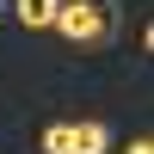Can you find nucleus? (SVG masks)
I'll return each instance as SVG.
<instances>
[{"label": "nucleus", "mask_w": 154, "mask_h": 154, "mask_svg": "<svg viewBox=\"0 0 154 154\" xmlns=\"http://www.w3.org/2000/svg\"><path fill=\"white\" fill-rule=\"evenodd\" d=\"M123 154H154V136H136V142L123 148Z\"/></svg>", "instance_id": "4"}, {"label": "nucleus", "mask_w": 154, "mask_h": 154, "mask_svg": "<svg viewBox=\"0 0 154 154\" xmlns=\"http://www.w3.org/2000/svg\"><path fill=\"white\" fill-rule=\"evenodd\" d=\"M56 6L62 0H6V12L25 25V31H49V25H56Z\"/></svg>", "instance_id": "2"}, {"label": "nucleus", "mask_w": 154, "mask_h": 154, "mask_svg": "<svg viewBox=\"0 0 154 154\" xmlns=\"http://www.w3.org/2000/svg\"><path fill=\"white\" fill-rule=\"evenodd\" d=\"M0 12H6V0H0Z\"/></svg>", "instance_id": "5"}, {"label": "nucleus", "mask_w": 154, "mask_h": 154, "mask_svg": "<svg viewBox=\"0 0 154 154\" xmlns=\"http://www.w3.org/2000/svg\"><path fill=\"white\" fill-rule=\"evenodd\" d=\"M49 31H62L68 43L99 49V43H111V31H117V6H111V0H62Z\"/></svg>", "instance_id": "1"}, {"label": "nucleus", "mask_w": 154, "mask_h": 154, "mask_svg": "<svg viewBox=\"0 0 154 154\" xmlns=\"http://www.w3.org/2000/svg\"><path fill=\"white\" fill-rule=\"evenodd\" d=\"M105 148H111L105 123H68V154H105Z\"/></svg>", "instance_id": "3"}]
</instances>
